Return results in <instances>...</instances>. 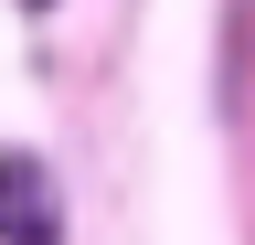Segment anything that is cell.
<instances>
[{
    "label": "cell",
    "instance_id": "cell-1",
    "mask_svg": "<svg viewBox=\"0 0 255 245\" xmlns=\"http://www.w3.org/2000/svg\"><path fill=\"white\" fill-rule=\"evenodd\" d=\"M0 245H53V203H43V160L0 149Z\"/></svg>",
    "mask_w": 255,
    "mask_h": 245
},
{
    "label": "cell",
    "instance_id": "cell-2",
    "mask_svg": "<svg viewBox=\"0 0 255 245\" xmlns=\"http://www.w3.org/2000/svg\"><path fill=\"white\" fill-rule=\"evenodd\" d=\"M32 11H43V0H32Z\"/></svg>",
    "mask_w": 255,
    "mask_h": 245
}]
</instances>
